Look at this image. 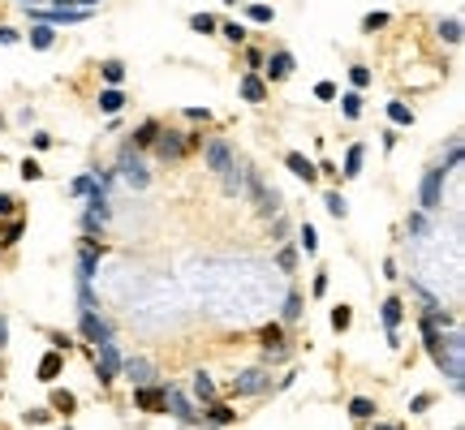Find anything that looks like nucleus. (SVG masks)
Listing matches in <instances>:
<instances>
[{
  "instance_id": "nucleus-1",
  "label": "nucleus",
  "mask_w": 465,
  "mask_h": 430,
  "mask_svg": "<svg viewBox=\"0 0 465 430\" xmlns=\"http://www.w3.org/2000/svg\"><path fill=\"white\" fill-rule=\"evenodd\" d=\"M461 348H465V340H461V331L457 327H448V336H440V344L431 348L435 353V366L453 379V387L461 392V383H465V357H461Z\"/></svg>"
},
{
  "instance_id": "nucleus-2",
  "label": "nucleus",
  "mask_w": 465,
  "mask_h": 430,
  "mask_svg": "<svg viewBox=\"0 0 465 430\" xmlns=\"http://www.w3.org/2000/svg\"><path fill=\"white\" fill-rule=\"evenodd\" d=\"M117 177L130 185V189H147L151 185V172H147V164H142V155L130 151V147L117 155Z\"/></svg>"
},
{
  "instance_id": "nucleus-3",
  "label": "nucleus",
  "mask_w": 465,
  "mask_h": 430,
  "mask_svg": "<svg viewBox=\"0 0 465 430\" xmlns=\"http://www.w3.org/2000/svg\"><path fill=\"white\" fill-rule=\"evenodd\" d=\"M30 22H43V26H65V22H87L91 18V9L82 5H52V9H35L30 5Z\"/></svg>"
},
{
  "instance_id": "nucleus-4",
  "label": "nucleus",
  "mask_w": 465,
  "mask_h": 430,
  "mask_svg": "<svg viewBox=\"0 0 465 430\" xmlns=\"http://www.w3.org/2000/svg\"><path fill=\"white\" fill-rule=\"evenodd\" d=\"M78 327H82V340L95 344V348L112 340V323H108L100 310H82V323H78Z\"/></svg>"
},
{
  "instance_id": "nucleus-5",
  "label": "nucleus",
  "mask_w": 465,
  "mask_h": 430,
  "mask_svg": "<svg viewBox=\"0 0 465 430\" xmlns=\"http://www.w3.org/2000/svg\"><path fill=\"white\" fill-rule=\"evenodd\" d=\"M121 361H125V357H121V348L112 344V340L100 344V353H95V370H100V383H104V387L121 374Z\"/></svg>"
},
{
  "instance_id": "nucleus-6",
  "label": "nucleus",
  "mask_w": 465,
  "mask_h": 430,
  "mask_svg": "<svg viewBox=\"0 0 465 430\" xmlns=\"http://www.w3.org/2000/svg\"><path fill=\"white\" fill-rule=\"evenodd\" d=\"M263 387H271L263 366H246V370H237V374H233V392H237V396H259Z\"/></svg>"
},
{
  "instance_id": "nucleus-7",
  "label": "nucleus",
  "mask_w": 465,
  "mask_h": 430,
  "mask_svg": "<svg viewBox=\"0 0 465 430\" xmlns=\"http://www.w3.org/2000/svg\"><path fill=\"white\" fill-rule=\"evenodd\" d=\"M134 409H142V413H168L164 409V383L134 387Z\"/></svg>"
},
{
  "instance_id": "nucleus-8",
  "label": "nucleus",
  "mask_w": 465,
  "mask_h": 430,
  "mask_svg": "<svg viewBox=\"0 0 465 430\" xmlns=\"http://www.w3.org/2000/svg\"><path fill=\"white\" fill-rule=\"evenodd\" d=\"M418 198H422V206H427V211H431V206H440V198H444V168H440V164H435V168H431L427 177H422Z\"/></svg>"
},
{
  "instance_id": "nucleus-9",
  "label": "nucleus",
  "mask_w": 465,
  "mask_h": 430,
  "mask_svg": "<svg viewBox=\"0 0 465 430\" xmlns=\"http://www.w3.org/2000/svg\"><path fill=\"white\" fill-rule=\"evenodd\" d=\"M155 151H159V159H181V155L190 151V138L172 134V130H159V138H155Z\"/></svg>"
},
{
  "instance_id": "nucleus-10",
  "label": "nucleus",
  "mask_w": 465,
  "mask_h": 430,
  "mask_svg": "<svg viewBox=\"0 0 465 430\" xmlns=\"http://www.w3.org/2000/svg\"><path fill=\"white\" fill-rule=\"evenodd\" d=\"M121 370H125V379H130L134 387H147V383H155V366H151L147 357H130V361H121Z\"/></svg>"
},
{
  "instance_id": "nucleus-11",
  "label": "nucleus",
  "mask_w": 465,
  "mask_h": 430,
  "mask_svg": "<svg viewBox=\"0 0 465 430\" xmlns=\"http://www.w3.org/2000/svg\"><path fill=\"white\" fill-rule=\"evenodd\" d=\"M203 159H207V168H212V172H224V168H233V147L224 138H216V142H207Z\"/></svg>"
},
{
  "instance_id": "nucleus-12",
  "label": "nucleus",
  "mask_w": 465,
  "mask_h": 430,
  "mask_svg": "<svg viewBox=\"0 0 465 430\" xmlns=\"http://www.w3.org/2000/svg\"><path fill=\"white\" fill-rule=\"evenodd\" d=\"M164 409H172V413H177L181 422H199V413H194V405H190V401H185V396H181L177 387H172V383L164 387Z\"/></svg>"
},
{
  "instance_id": "nucleus-13",
  "label": "nucleus",
  "mask_w": 465,
  "mask_h": 430,
  "mask_svg": "<svg viewBox=\"0 0 465 430\" xmlns=\"http://www.w3.org/2000/svg\"><path fill=\"white\" fill-rule=\"evenodd\" d=\"M400 318H405V306H400V297H388L383 301V327H388V344L396 348V327H400Z\"/></svg>"
},
{
  "instance_id": "nucleus-14",
  "label": "nucleus",
  "mask_w": 465,
  "mask_h": 430,
  "mask_svg": "<svg viewBox=\"0 0 465 430\" xmlns=\"http://www.w3.org/2000/svg\"><path fill=\"white\" fill-rule=\"evenodd\" d=\"M288 73H293V56H288L284 47H280V52H271V56H267V73H263V82H267V77H271V82H284Z\"/></svg>"
},
{
  "instance_id": "nucleus-15",
  "label": "nucleus",
  "mask_w": 465,
  "mask_h": 430,
  "mask_svg": "<svg viewBox=\"0 0 465 430\" xmlns=\"http://www.w3.org/2000/svg\"><path fill=\"white\" fill-rule=\"evenodd\" d=\"M284 164H288V172H293L297 181H306V185L319 177V168H315V164H310V159L302 155V151H288V155H284Z\"/></svg>"
},
{
  "instance_id": "nucleus-16",
  "label": "nucleus",
  "mask_w": 465,
  "mask_h": 430,
  "mask_svg": "<svg viewBox=\"0 0 465 430\" xmlns=\"http://www.w3.org/2000/svg\"><path fill=\"white\" fill-rule=\"evenodd\" d=\"M60 370H65V353H56V348H52V353H43V361H39V383H56V374Z\"/></svg>"
},
{
  "instance_id": "nucleus-17",
  "label": "nucleus",
  "mask_w": 465,
  "mask_h": 430,
  "mask_svg": "<svg viewBox=\"0 0 465 430\" xmlns=\"http://www.w3.org/2000/svg\"><path fill=\"white\" fill-rule=\"evenodd\" d=\"M242 99H246V104H263V99H267V82H263L259 73H246V77H242Z\"/></svg>"
},
{
  "instance_id": "nucleus-18",
  "label": "nucleus",
  "mask_w": 465,
  "mask_h": 430,
  "mask_svg": "<svg viewBox=\"0 0 465 430\" xmlns=\"http://www.w3.org/2000/svg\"><path fill=\"white\" fill-rule=\"evenodd\" d=\"M203 418L212 422V426H233V422H237V413H233L229 405H220V401H212V405H203Z\"/></svg>"
},
{
  "instance_id": "nucleus-19",
  "label": "nucleus",
  "mask_w": 465,
  "mask_h": 430,
  "mask_svg": "<svg viewBox=\"0 0 465 430\" xmlns=\"http://www.w3.org/2000/svg\"><path fill=\"white\" fill-rule=\"evenodd\" d=\"M52 43H56V30L52 26H43V22L30 26V47H35V52H47Z\"/></svg>"
},
{
  "instance_id": "nucleus-20",
  "label": "nucleus",
  "mask_w": 465,
  "mask_h": 430,
  "mask_svg": "<svg viewBox=\"0 0 465 430\" xmlns=\"http://www.w3.org/2000/svg\"><path fill=\"white\" fill-rule=\"evenodd\" d=\"M190 387H194V396H199L203 405L216 401V383H212V374H207V370H194V383H190Z\"/></svg>"
},
{
  "instance_id": "nucleus-21",
  "label": "nucleus",
  "mask_w": 465,
  "mask_h": 430,
  "mask_svg": "<svg viewBox=\"0 0 465 430\" xmlns=\"http://www.w3.org/2000/svg\"><path fill=\"white\" fill-rule=\"evenodd\" d=\"M155 138H159V121H147V125H138V134L130 138V151H142V147H151Z\"/></svg>"
},
{
  "instance_id": "nucleus-22",
  "label": "nucleus",
  "mask_w": 465,
  "mask_h": 430,
  "mask_svg": "<svg viewBox=\"0 0 465 430\" xmlns=\"http://www.w3.org/2000/svg\"><path fill=\"white\" fill-rule=\"evenodd\" d=\"M104 259V241H95V237H82V246H78V263H100Z\"/></svg>"
},
{
  "instance_id": "nucleus-23",
  "label": "nucleus",
  "mask_w": 465,
  "mask_h": 430,
  "mask_svg": "<svg viewBox=\"0 0 465 430\" xmlns=\"http://www.w3.org/2000/svg\"><path fill=\"white\" fill-rule=\"evenodd\" d=\"M242 185H246V168H224V194H242Z\"/></svg>"
},
{
  "instance_id": "nucleus-24",
  "label": "nucleus",
  "mask_w": 465,
  "mask_h": 430,
  "mask_svg": "<svg viewBox=\"0 0 465 430\" xmlns=\"http://www.w3.org/2000/svg\"><path fill=\"white\" fill-rule=\"evenodd\" d=\"M125 108V95L117 91V86H108L104 95H100V112H121Z\"/></svg>"
},
{
  "instance_id": "nucleus-25",
  "label": "nucleus",
  "mask_w": 465,
  "mask_h": 430,
  "mask_svg": "<svg viewBox=\"0 0 465 430\" xmlns=\"http://www.w3.org/2000/svg\"><path fill=\"white\" fill-rule=\"evenodd\" d=\"M362 155H366V147H362V142H354L349 155H345V177H358V172H362Z\"/></svg>"
},
{
  "instance_id": "nucleus-26",
  "label": "nucleus",
  "mask_w": 465,
  "mask_h": 430,
  "mask_svg": "<svg viewBox=\"0 0 465 430\" xmlns=\"http://www.w3.org/2000/svg\"><path fill=\"white\" fill-rule=\"evenodd\" d=\"M100 73H104V82H108V86H121V82H125V65H121V60H104Z\"/></svg>"
},
{
  "instance_id": "nucleus-27",
  "label": "nucleus",
  "mask_w": 465,
  "mask_h": 430,
  "mask_svg": "<svg viewBox=\"0 0 465 430\" xmlns=\"http://www.w3.org/2000/svg\"><path fill=\"white\" fill-rule=\"evenodd\" d=\"M341 112H345V121H358L362 117V95L358 91H349L345 99H341Z\"/></svg>"
},
{
  "instance_id": "nucleus-28",
  "label": "nucleus",
  "mask_w": 465,
  "mask_h": 430,
  "mask_svg": "<svg viewBox=\"0 0 465 430\" xmlns=\"http://www.w3.org/2000/svg\"><path fill=\"white\" fill-rule=\"evenodd\" d=\"M349 413H354L358 422H366V418H375V401H366V396H354V401H349Z\"/></svg>"
},
{
  "instance_id": "nucleus-29",
  "label": "nucleus",
  "mask_w": 465,
  "mask_h": 430,
  "mask_svg": "<svg viewBox=\"0 0 465 430\" xmlns=\"http://www.w3.org/2000/svg\"><path fill=\"white\" fill-rule=\"evenodd\" d=\"M388 117H392V125H413L409 104H400V99H392V104H388Z\"/></svg>"
},
{
  "instance_id": "nucleus-30",
  "label": "nucleus",
  "mask_w": 465,
  "mask_h": 430,
  "mask_svg": "<svg viewBox=\"0 0 465 430\" xmlns=\"http://www.w3.org/2000/svg\"><path fill=\"white\" fill-rule=\"evenodd\" d=\"M190 30H199V35H212V30H220V22L212 18V13H194V18H190Z\"/></svg>"
},
{
  "instance_id": "nucleus-31",
  "label": "nucleus",
  "mask_w": 465,
  "mask_h": 430,
  "mask_svg": "<svg viewBox=\"0 0 465 430\" xmlns=\"http://www.w3.org/2000/svg\"><path fill=\"white\" fill-rule=\"evenodd\" d=\"M440 39H444V43H461V22H457V18H444V22H440Z\"/></svg>"
},
{
  "instance_id": "nucleus-32",
  "label": "nucleus",
  "mask_w": 465,
  "mask_h": 430,
  "mask_svg": "<svg viewBox=\"0 0 465 430\" xmlns=\"http://www.w3.org/2000/svg\"><path fill=\"white\" fill-rule=\"evenodd\" d=\"M22 232H26V224H22V219H13V224H5V232H0V246H18V241H22Z\"/></svg>"
},
{
  "instance_id": "nucleus-33",
  "label": "nucleus",
  "mask_w": 465,
  "mask_h": 430,
  "mask_svg": "<svg viewBox=\"0 0 465 430\" xmlns=\"http://www.w3.org/2000/svg\"><path fill=\"white\" fill-rule=\"evenodd\" d=\"M349 323H354V310H349V306H336V310H332V331H349Z\"/></svg>"
},
{
  "instance_id": "nucleus-34",
  "label": "nucleus",
  "mask_w": 465,
  "mask_h": 430,
  "mask_svg": "<svg viewBox=\"0 0 465 430\" xmlns=\"http://www.w3.org/2000/svg\"><path fill=\"white\" fill-rule=\"evenodd\" d=\"M349 82H354V91H366L375 77H371V69H366V65H354V69H349Z\"/></svg>"
},
{
  "instance_id": "nucleus-35",
  "label": "nucleus",
  "mask_w": 465,
  "mask_h": 430,
  "mask_svg": "<svg viewBox=\"0 0 465 430\" xmlns=\"http://www.w3.org/2000/svg\"><path fill=\"white\" fill-rule=\"evenodd\" d=\"M52 409H56V413H73V409H78V401H73L69 392H60V387H56V392H52Z\"/></svg>"
},
{
  "instance_id": "nucleus-36",
  "label": "nucleus",
  "mask_w": 465,
  "mask_h": 430,
  "mask_svg": "<svg viewBox=\"0 0 465 430\" xmlns=\"http://www.w3.org/2000/svg\"><path fill=\"white\" fill-rule=\"evenodd\" d=\"M220 35L229 39V43H246V26H242V22H224V26H220Z\"/></svg>"
},
{
  "instance_id": "nucleus-37",
  "label": "nucleus",
  "mask_w": 465,
  "mask_h": 430,
  "mask_svg": "<svg viewBox=\"0 0 465 430\" xmlns=\"http://www.w3.org/2000/svg\"><path fill=\"white\" fill-rule=\"evenodd\" d=\"M302 318V293H288V301H284V323H297Z\"/></svg>"
},
{
  "instance_id": "nucleus-38",
  "label": "nucleus",
  "mask_w": 465,
  "mask_h": 430,
  "mask_svg": "<svg viewBox=\"0 0 465 430\" xmlns=\"http://www.w3.org/2000/svg\"><path fill=\"white\" fill-rule=\"evenodd\" d=\"M246 13H250V22H259V26H267L271 18H276V9H271V5H250Z\"/></svg>"
},
{
  "instance_id": "nucleus-39",
  "label": "nucleus",
  "mask_w": 465,
  "mask_h": 430,
  "mask_svg": "<svg viewBox=\"0 0 465 430\" xmlns=\"http://www.w3.org/2000/svg\"><path fill=\"white\" fill-rule=\"evenodd\" d=\"M324 202H328V211H332V215H336V219H345V215H349V202H345V198H341V194H336V189H332V194H328V198H324Z\"/></svg>"
},
{
  "instance_id": "nucleus-40",
  "label": "nucleus",
  "mask_w": 465,
  "mask_h": 430,
  "mask_svg": "<svg viewBox=\"0 0 465 430\" xmlns=\"http://www.w3.org/2000/svg\"><path fill=\"white\" fill-rule=\"evenodd\" d=\"M69 194H78V198H87V194H95V177L87 172V177H78L73 185H69Z\"/></svg>"
},
{
  "instance_id": "nucleus-41",
  "label": "nucleus",
  "mask_w": 465,
  "mask_h": 430,
  "mask_svg": "<svg viewBox=\"0 0 465 430\" xmlns=\"http://www.w3.org/2000/svg\"><path fill=\"white\" fill-rule=\"evenodd\" d=\"M297 237H302V250H306V254H315V250H319V232H315L310 224H302V232H297Z\"/></svg>"
},
{
  "instance_id": "nucleus-42",
  "label": "nucleus",
  "mask_w": 465,
  "mask_h": 430,
  "mask_svg": "<svg viewBox=\"0 0 465 430\" xmlns=\"http://www.w3.org/2000/svg\"><path fill=\"white\" fill-rule=\"evenodd\" d=\"M383 26H388V13H366V18H362L366 35H371V30H383Z\"/></svg>"
},
{
  "instance_id": "nucleus-43",
  "label": "nucleus",
  "mask_w": 465,
  "mask_h": 430,
  "mask_svg": "<svg viewBox=\"0 0 465 430\" xmlns=\"http://www.w3.org/2000/svg\"><path fill=\"white\" fill-rule=\"evenodd\" d=\"M315 99H319V104H332V99H336V82H319V86H315Z\"/></svg>"
},
{
  "instance_id": "nucleus-44",
  "label": "nucleus",
  "mask_w": 465,
  "mask_h": 430,
  "mask_svg": "<svg viewBox=\"0 0 465 430\" xmlns=\"http://www.w3.org/2000/svg\"><path fill=\"white\" fill-rule=\"evenodd\" d=\"M22 177H26V181H39V177H43V168L35 164V159H22Z\"/></svg>"
},
{
  "instance_id": "nucleus-45",
  "label": "nucleus",
  "mask_w": 465,
  "mask_h": 430,
  "mask_svg": "<svg viewBox=\"0 0 465 430\" xmlns=\"http://www.w3.org/2000/svg\"><path fill=\"white\" fill-rule=\"evenodd\" d=\"M276 263L284 267V272H293V267H297V254H293V250H288V246H284V250L276 254Z\"/></svg>"
},
{
  "instance_id": "nucleus-46",
  "label": "nucleus",
  "mask_w": 465,
  "mask_h": 430,
  "mask_svg": "<svg viewBox=\"0 0 465 430\" xmlns=\"http://www.w3.org/2000/svg\"><path fill=\"white\" fill-rule=\"evenodd\" d=\"M185 121H212V108H185Z\"/></svg>"
},
{
  "instance_id": "nucleus-47",
  "label": "nucleus",
  "mask_w": 465,
  "mask_h": 430,
  "mask_svg": "<svg viewBox=\"0 0 465 430\" xmlns=\"http://www.w3.org/2000/svg\"><path fill=\"white\" fill-rule=\"evenodd\" d=\"M22 422H30V426H43L47 422V409H26V418Z\"/></svg>"
},
{
  "instance_id": "nucleus-48",
  "label": "nucleus",
  "mask_w": 465,
  "mask_h": 430,
  "mask_svg": "<svg viewBox=\"0 0 465 430\" xmlns=\"http://www.w3.org/2000/svg\"><path fill=\"white\" fill-rule=\"evenodd\" d=\"M13 211H18V198H13V194H0V215H13Z\"/></svg>"
},
{
  "instance_id": "nucleus-49",
  "label": "nucleus",
  "mask_w": 465,
  "mask_h": 430,
  "mask_svg": "<svg viewBox=\"0 0 465 430\" xmlns=\"http://www.w3.org/2000/svg\"><path fill=\"white\" fill-rule=\"evenodd\" d=\"M73 340L65 336V331H52V348H56V353H65V348H69Z\"/></svg>"
},
{
  "instance_id": "nucleus-50",
  "label": "nucleus",
  "mask_w": 465,
  "mask_h": 430,
  "mask_svg": "<svg viewBox=\"0 0 465 430\" xmlns=\"http://www.w3.org/2000/svg\"><path fill=\"white\" fill-rule=\"evenodd\" d=\"M310 293H315V297H324V293H328V272H319V276H315V284H310Z\"/></svg>"
},
{
  "instance_id": "nucleus-51",
  "label": "nucleus",
  "mask_w": 465,
  "mask_h": 430,
  "mask_svg": "<svg viewBox=\"0 0 465 430\" xmlns=\"http://www.w3.org/2000/svg\"><path fill=\"white\" fill-rule=\"evenodd\" d=\"M246 65H250V69L263 65V52H259V47H246Z\"/></svg>"
},
{
  "instance_id": "nucleus-52",
  "label": "nucleus",
  "mask_w": 465,
  "mask_h": 430,
  "mask_svg": "<svg viewBox=\"0 0 465 430\" xmlns=\"http://www.w3.org/2000/svg\"><path fill=\"white\" fill-rule=\"evenodd\" d=\"M409 232H427V215H409Z\"/></svg>"
},
{
  "instance_id": "nucleus-53",
  "label": "nucleus",
  "mask_w": 465,
  "mask_h": 430,
  "mask_svg": "<svg viewBox=\"0 0 465 430\" xmlns=\"http://www.w3.org/2000/svg\"><path fill=\"white\" fill-rule=\"evenodd\" d=\"M9 348V318H0V353Z\"/></svg>"
},
{
  "instance_id": "nucleus-54",
  "label": "nucleus",
  "mask_w": 465,
  "mask_h": 430,
  "mask_svg": "<svg viewBox=\"0 0 465 430\" xmlns=\"http://www.w3.org/2000/svg\"><path fill=\"white\" fill-rule=\"evenodd\" d=\"M30 142H35V151H47V147H52V138H47V134H43V130H39V134H35V138H30Z\"/></svg>"
},
{
  "instance_id": "nucleus-55",
  "label": "nucleus",
  "mask_w": 465,
  "mask_h": 430,
  "mask_svg": "<svg viewBox=\"0 0 465 430\" xmlns=\"http://www.w3.org/2000/svg\"><path fill=\"white\" fill-rule=\"evenodd\" d=\"M0 43H18V30H13V26H0Z\"/></svg>"
},
{
  "instance_id": "nucleus-56",
  "label": "nucleus",
  "mask_w": 465,
  "mask_h": 430,
  "mask_svg": "<svg viewBox=\"0 0 465 430\" xmlns=\"http://www.w3.org/2000/svg\"><path fill=\"white\" fill-rule=\"evenodd\" d=\"M375 430H405V426H396V422H375Z\"/></svg>"
},
{
  "instance_id": "nucleus-57",
  "label": "nucleus",
  "mask_w": 465,
  "mask_h": 430,
  "mask_svg": "<svg viewBox=\"0 0 465 430\" xmlns=\"http://www.w3.org/2000/svg\"><path fill=\"white\" fill-rule=\"evenodd\" d=\"M0 130H5V117H0Z\"/></svg>"
},
{
  "instance_id": "nucleus-58",
  "label": "nucleus",
  "mask_w": 465,
  "mask_h": 430,
  "mask_svg": "<svg viewBox=\"0 0 465 430\" xmlns=\"http://www.w3.org/2000/svg\"><path fill=\"white\" fill-rule=\"evenodd\" d=\"M60 430H73V426H60Z\"/></svg>"
},
{
  "instance_id": "nucleus-59",
  "label": "nucleus",
  "mask_w": 465,
  "mask_h": 430,
  "mask_svg": "<svg viewBox=\"0 0 465 430\" xmlns=\"http://www.w3.org/2000/svg\"><path fill=\"white\" fill-rule=\"evenodd\" d=\"M0 396H5V392H0Z\"/></svg>"
},
{
  "instance_id": "nucleus-60",
  "label": "nucleus",
  "mask_w": 465,
  "mask_h": 430,
  "mask_svg": "<svg viewBox=\"0 0 465 430\" xmlns=\"http://www.w3.org/2000/svg\"><path fill=\"white\" fill-rule=\"evenodd\" d=\"M457 430H461V426H457Z\"/></svg>"
}]
</instances>
